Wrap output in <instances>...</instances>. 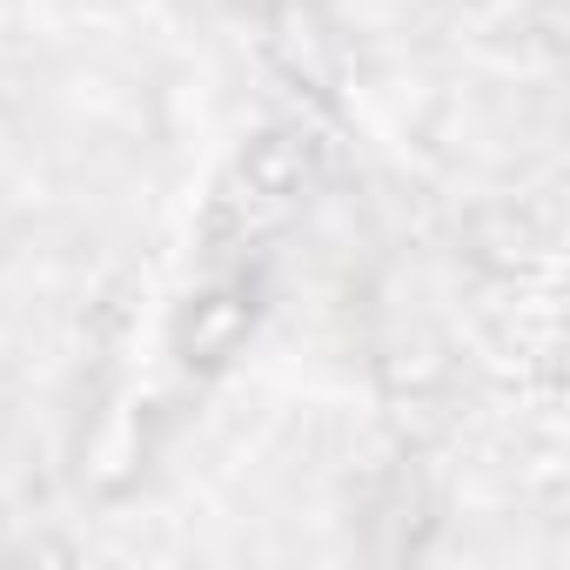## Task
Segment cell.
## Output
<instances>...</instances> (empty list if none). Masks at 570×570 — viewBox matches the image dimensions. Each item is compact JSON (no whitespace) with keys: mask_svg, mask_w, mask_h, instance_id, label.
I'll return each mask as SVG.
<instances>
[{"mask_svg":"<svg viewBox=\"0 0 570 570\" xmlns=\"http://www.w3.org/2000/svg\"><path fill=\"white\" fill-rule=\"evenodd\" d=\"M309 181H316V141L296 135V128H275L262 135L235 175L222 181L215 208H208V248L215 255H262V242H275L309 202Z\"/></svg>","mask_w":570,"mask_h":570,"instance_id":"obj_1","label":"cell"},{"mask_svg":"<svg viewBox=\"0 0 570 570\" xmlns=\"http://www.w3.org/2000/svg\"><path fill=\"white\" fill-rule=\"evenodd\" d=\"M255 316H262V268L242 262V255H215L208 282L188 296V309L175 316V336H168L175 370H181V376L222 370V363L248 343Z\"/></svg>","mask_w":570,"mask_h":570,"instance_id":"obj_2","label":"cell"}]
</instances>
